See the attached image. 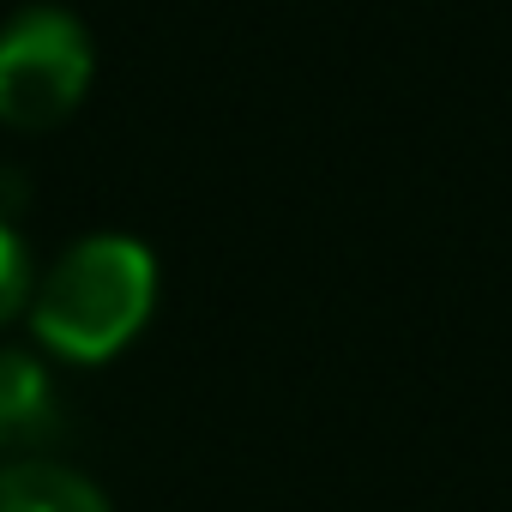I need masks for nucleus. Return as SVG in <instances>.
I'll list each match as a JSON object with an SVG mask.
<instances>
[{"label":"nucleus","instance_id":"39448f33","mask_svg":"<svg viewBox=\"0 0 512 512\" xmlns=\"http://www.w3.org/2000/svg\"><path fill=\"white\" fill-rule=\"evenodd\" d=\"M31 284H37L31 247H25V235H19L7 217H0V326L31 308Z\"/></svg>","mask_w":512,"mask_h":512},{"label":"nucleus","instance_id":"7ed1b4c3","mask_svg":"<svg viewBox=\"0 0 512 512\" xmlns=\"http://www.w3.org/2000/svg\"><path fill=\"white\" fill-rule=\"evenodd\" d=\"M61 434V386L37 350H0V464L43 458Z\"/></svg>","mask_w":512,"mask_h":512},{"label":"nucleus","instance_id":"20e7f679","mask_svg":"<svg viewBox=\"0 0 512 512\" xmlns=\"http://www.w3.org/2000/svg\"><path fill=\"white\" fill-rule=\"evenodd\" d=\"M0 512H115V506L85 470L43 452V458L0 464Z\"/></svg>","mask_w":512,"mask_h":512},{"label":"nucleus","instance_id":"f257e3e1","mask_svg":"<svg viewBox=\"0 0 512 512\" xmlns=\"http://www.w3.org/2000/svg\"><path fill=\"white\" fill-rule=\"evenodd\" d=\"M157 308V253L133 235H79L31 284V338L73 368L115 362Z\"/></svg>","mask_w":512,"mask_h":512},{"label":"nucleus","instance_id":"f03ea898","mask_svg":"<svg viewBox=\"0 0 512 512\" xmlns=\"http://www.w3.org/2000/svg\"><path fill=\"white\" fill-rule=\"evenodd\" d=\"M97 73V49L91 31L79 25V13L67 7H19L7 25H0V121L43 133L61 127Z\"/></svg>","mask_w":512,"mask_h":512}]
</instances>
